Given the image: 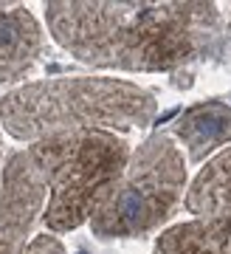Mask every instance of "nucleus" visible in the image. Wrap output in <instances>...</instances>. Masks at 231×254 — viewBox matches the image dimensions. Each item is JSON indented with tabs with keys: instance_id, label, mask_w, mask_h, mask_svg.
Wrapping results in <instances>:
<instances>
[{
	"instance_id": "nucleus-5",
	"label": "nucleus",
	"mask_w": 231,
	"mask_h": 254,
	"mask_svg": "<svg viewBox=\"0 0 231 254\" xmlns=\"http://www.w3.org/2000/svg\"><path fill=\"white\" fill-rule=\"evenodd\" d=\"M45 198L43 173L28 150L11 153L0 175V254H65L51 232L31 237L37 220H43Z\"/></svg>"
},
{
	"instance_id": "nucleus-6",
	"label": "nucleus",
	"mask_w": 231,
	"mask_h": 254,
	"mask_svg": "<svg viewBox=\"0 0 231 254\" xmlns=\"http://www.w3.org/2000/svg\"><path fill=\"white\" fill-rule=\"evenodd\" d=\"M45 51V34L26 6L0 3V85L17 82L37 68Z\"/></svg>"
},
{
	"instance_id": "nucleus-1",
	"label": "nucleus",
	"mask_w": 231,
	"mask_h": 254,
	"mask_svg": "<svg viewBox=\"0 0 231 254\" xmlns=\"http://www.w3.org/2000/svg\"><path fill=\"white\" fill-rule=\"evenodd\" d=\"M45 23L71 57L107 71H180L229 48L214 3H45Z\"/></svg>"
},
{
	"instance_id": "nucleus-7",
	"label": "nucleus",
	"mask_w": 231,
	"mask_h": 254,
	"mask_svg": "<svg viewBox=\"0 0 231 254\" xmlns=\"http://www.w3.org/2000/svg\"><path fill=\"white\" fill-rule=\"evenodd\" d=\"M172 136L186 147L189 161H206L231 141V108L217 99L192 105L172 122Z\"/></svg>"
},
{
	"instance_id": "nucleus-9",
	"label": "nucleus",
	"mask_w": 231,
	"mask_h": 254,
	"mask_svg": "<svg viewBox=\"0 0 231 254\" xmlns=\"http://www.w3.org/2000/svg\"><path fill=\"white\" fill-rule=\"evenodd\" d=\"M155 254H231V218H195L161 232Z\"/></svg>"
},
{
	"instance_id": "nucleus-10",
	"label": "nucleus",
	"mask_w": 231,
	"mask_h": 254,
	"mask_svg": "<svg viewBox=\"0 0 231 254\" xmlns=\"http://www.w3.org/2000/svg\"><path fill=\"white\" fill-rule=\"evenodd\" d=\"M226 43L231 46V14H229V20H226Z\"/></svg>"
},
{
	"instance_id": "nucleus-3",
	"label": "nucleus",
	"mask_w": 231,
	"mask_h": 254,
	"mask_svg": "<svg viewBox=\"0 0 231 254\" xmlns=\"http://www.w3.org/2000/svg\"><path fill=\"white\" fill-rule=\"evenodd\" d=\"M28 155L48 190L43 223L57 235L79 229L110 198L130 161V144L118 133L85 130L34 141Z\"/></svg>"
},
{
	"instance_id": "nucleus-4",
	"label": "nucleus",
	"mask_w": 231,
	"mask_h": 254,
	"mask_svg": "<svg viewBox=\"0 0 231 254\" xmlns=\"http://www.w3.org/2000/svg\"><path fill=\"white\" fill-rule=\"evenodd\" d=\"M186 192V164L169 133H152L130 153L121 181L90 218L99 237H144L161 229Z\"/></svg>"
},
{
	"instance_id": "nucleus-11",
	"label": "nucleus",
	"mask_w": 231,
	"mask_h": 254,
	"mask_svg": "<svg viewBox=\"0 0 231 254\" xmlns=\"http://www.w3.org/2000/svg\"><path fill=\"white\" fill-rule=\"evenodd\" d=\"M0 164H3V138H0Z\"/></svg>"
},
{
	"instance_id": "nucleus-8",
	"label": "nucleus",
	"mask_w": 231,
	"mask_h": 254,
	"mask_svg": "<svg viewBox=\"0 0 231 254\" xmlns=\"http://www.w3.org/2000/svg\"><path fill=\"white\" fill-rule=\"evenodd\" d=\"M183 206L195 218H231V147L203 164L183 195Z\"/></svg>"
},
{
	"instance_id": "nucleus-2",
	"label": "nucleus",
	"mask_w": 231,
	"mask_h": 254,
	"mask_svg": "<svg viewBox=\"0 0 231 254\" xmlns=\"http://www.w3.org/2000/svg\"><path fill=\"white\" fill-rule=\"evenodd\" d=\"M158 102L147 88L107 76H59L31 82L0 99V122L17 141H43L62 133H127L155 119Z\"/></svg>"
}]
</instances>
